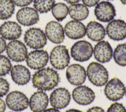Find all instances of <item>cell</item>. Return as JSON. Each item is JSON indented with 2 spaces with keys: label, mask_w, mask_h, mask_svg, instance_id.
<instances>
[{
  "label": "cell",
  "mask_w": 126,
  "mask_h": 112,
  "mask_svg": "<svg viewBox=\"0 0 126 112\" xmlns=\"http://www.w3.org/2000/svg\"><path fill=\"white\" fill-rule=\"evenodd\" d=\"M18 22L24 26H31L37 23L39 20L37 11L34 8L25 7L20 9L16 13Z\"/></svg>",
  "instance_id": "obj_16"
},
{
  "label": "cell",
  "mask_w": 126,
  "mask_h": 112,
  "mask_svg": "<svg viewBox=\"0 0 126 112\" xmlns=\"http://www.w3.org/2000/svg\"><path fill=\"white\" fill-rule=\"evenodd\" d=\"M43 112H61L59 110L56 108H49L45 110Z\"/></svg>",
  "instance_id": "obj_36"
},
{
  "label": "cell",
  "mask_w": 126,
  "mask_h": 112,
  "mask_svg": "<svg viewBox=\"0 0 126 112\" xmlns=\"http://www.w3.org/2000/svg\"><path fill=\"white\" fill-rule=\"evenodd\" d=\"M9 88V84L7 81L2 78H0V97L6 95Z\"/></svg>",
  "instance_id": "obj_29"
},
{
  "label": "cell",
  "mask_w": 126,
  "mask_h": 112,
  "mask_svg": "<svg viewBox=\"0 0 126 112\" xmlns=\"http://www.w3.org/2000/svg\"><path fill=\"white\" fill-rule=\"evenodd\" d=\"M64 31L66 35L72 39H78L84 37L86 35V27L80 21L72 20L65 25Z\"/></svg>",
  "instance_id": "obj_19"
},
{
  "label": "cell",
  "mask_w": 126,
  "mask_h": 112,
  "mask_svg": "<svg viewBox=\"0 0 126 112\" xmlns=\"http://www.w3.org/2000/svg\"><path fill=\"white\" fill-rule=\"evenodd\" d=\"M59 81V75L57 72L50 67L39 69L32 77L33 87L40 90L52 89L58 85Z\"/></svg>",
  "instance_id": "obj_1"
},
{
  "label": "cell",
  "mask_w": 126,
  "mask_h": 112,
  "mask_svg": "<svg viewBox=\"0 0 126 112\" xmlns=\"http://www.w3.org/2000/svg\"><path fill=\"white\" fill-rule=\"evenodd\" d=\"M94 15L96 18L102 22H108L112 20L116 15L114 5L109 1H102L95 7Z\"/></svg>",
  "instance_id": "obj_11"
},
{
  "label": "cell",
  "mask_w": 126,
  "mask_h": 112,
  "mask_svg": "<svg viewBox=\"0 0 126 112\" xmlns=\"http://www.w3.org/2000/svg\"><path fill=\"white\" fill-rule=\"evenodd\" d=\"M49 102L46 93L43 91L34 92L29 100L30 108L33 112H42L47 108Z\"/></svg>",
  "instance_id": "obj_20"
},
{
  "label": "cell",
  "mask_w": 126,
  "mask_h": 112,
  "mask_svg": "<svg viewBox=\"0 0 126 112\" xmlns=\"http://www.w3.org/2000/svg\"></svg>",
  "instance_id": "obj_41"
},
{
  "label": "cell",
  "mask_w": 126,
  "mask_h": 112,
  "mask_svg": "<svg viewBox=\"0 0 126 112\" xmlns=\"http://www.w3.org/2000/svg\"><path fill=\"white\" fill-rule=\"evenodd\" d=\"M70 99V93L67 89L59 87L55 89L50 94V103L54 108L62 109L69 104Z\"/></svg>",
  "instance_id": "obj_12"
},
{
  "label": "cell",
  "mask_w": 126,
  "mask_h": 112,
  "mask_svg": "<svg viewBox=\"0 0 126 112\" xmlns=\"http://www.w3.org/2000/svg\"><path fill=\"white\" fill-rule=\"evenodd\" d=\"M24 41L30 48L38 49L44 47L47 43L45 33L39 28H31L24 34Z\"/></svg>",
  "instance_id": "obj_4"
},
{
  "label": "cell",
  "mask_w": 126,
  "mask_h": 112,
  "mask_svg": "<svg viewBox=\"0 0 126 112\" xmlns=\"http://www.w3.org/2000/svg\"><path fill=\"white\" fill-rule=\"evenodd\" d=\"M49 55L44 50H35L31 52L27 56L26 63L31 69L37 70L44 67L48 63Z\"/></svg>",
  "instance_id": "obj_9"
},
{
  "label": "cell",
  "mask_w": 126,
  "mask_h": 112,
  "mask_svg": "<svg viewBox=\"0 0 126 112\" xmlns=\"http://www.w3.org/2000/svg\"><path fill=\"white\" fill-rule=\"evenodd\" d=\"M55 2V0H34L33 6L37 11L44 13L52 9Z\"/></svg>",
  "instance_id": "obj_27"
},
{
  "label": "cell",
  "mask_w": 126,
  "mask_h": 112,
  "mask_svg": "<svg viewBox=\"0 0 126 112\" xmlns=\"http://www.w3.org/2000/svg\"><path fill=\"white\" fill-rule=\"evenodd\" d=\"M6 106L4 101L0 98V112H4L5 110Z\"/></svg>",
  "instance_id": "obj_35"
},
{
  "label": "cell",
  "mask_w": 126,
  "mask_h": 112,
  "mask_svg": "<svg viewBox=\"0 0 126 112\" xmlns=\"http://www.w3.org/2000/svg\"><path fill=\"white\" fill-rule=\"evenodd\" d=\"M93 53L95 59L99 62L109 61L113 56V50L109 43L106 40L99 41L94 46Z\"/></svg>",
  "instance_id": "obj_17"
},
{
  "label": "cell",
  "mask_w": 126,
  "mask_h": 112,
  "mask_svg": "<svg viewBox=\"0 0 126 112\" xmlns=\"http://www.w3.org/2000/svg\"><path fill=\"white\" fill-rule=\"evenodd\" d=\"M6 48V44L4 39L0 36V54L3 53Z\"/></svg>",
  "instance_id": "obj_33"
},
{
  "label": "cell",
  "mask_w": 126,
  "mask_h": 112,
  "mask_svg": "<svg viewBox=\"0 0 126 112\" xmlns=\"http://www.w3.org/2000/svg\"><path fill=\"white\" fill-rule=\"evenodd\" d=\"M0 34L5 39L16 40L22 34V28L20 25L15 22H5L0 27Z\"/></svg>",
  "instance_id": "obj_18"
},
{
  "label": "cell",
  "mask_w": 126,
  "mask_h": 112,
  "mask_svg": "<svg viewBox=\"0 0 126 112\" xmlns=\"http://www.w3.org/2000/svg\"><path fill=\"white\" fill-rule=\"evenodd\" d=\"M86 74L89 81L96 86L104 85L108 80V73L106 69L96 62H92L89 64Z\"/></svg>",
  "instance_id": "obj_2"
},
{
  "label": "cell",
  "mask_w": 126,
  "mask_h": 112,
  "mask_svg": "<svg viewBox=\"0 0 126 112\" xmlns=\"http://www.w3.org/2000/svg\"><path fill=\"white\" fill-rule=\"evenodd\" d=\"M125 93H126V88H125Z\"/></svg>",
  "instance_id": "obj_40"
},
{
  "label": "cell",
  "mask_w": 126,
  "mask_h": 112,
  "mask_svg": "<svg viewBox=\"0 0 126 112\" xmlns=\"http://www.w3.org/2000/svg\"><path fill=\"white\" fill-rule=\"evenodd\" d=\"M5 100L8 107L16 112L26 109L29 105L28 97L25 94L19 91H13L9 93Z\"/></svg>",
  "instance_id": "obj_7"
},
{
  "label": "cell",
  "mask_w": 126,
  "mask_h": 112,
  "mask_svg": "<svg viewBox=\"0 0 126 112\" xmlns=\"http://www.w3.org/2000/svg\"><path fill=\"white\" fill-rule=\"evenodd\" d=\"M11 69V63L8 57L3 55H0V76L8 74Z\"/></svg>",
  "instance_id": "obj_28"
},
{
  "label": "cell",
  "mask_w": 126,
  "mask_h": 112,
  "mask_svg": "<svg viewBox=\"0 0 126 112\" xmlns=\"http://www.w3.org/2000/svg\"><path fill=\"white\" fill-rule=\"evenodd\" d=\"M106 112H126V110L122 103L116 102L110 105Z\"/></svg>",
  "instance_id": "obj_30"
},
{
  "label": "cell",
  "mask_w": 126,
  "mask_h": 112,
  "mask_svg": "<svg viewBox=\"0 0 126 112\" xmlns=\"http://www.w3.org/2000/svg\"><path fill=\"white\" fill-rule=\"evenodd\" d=\"M115 62L120 66H126V44H118L113 53Z\"/></svg>",
  "instance_id": "obj_25"
},
{
  "label": "cell",
  "mask_w": 126,
  "mask_h": 112,
  "mask_svg": "<svg viewBox=\"0 0 126 112\" xmlns=\"http://www.w3.org/2000/svg\"></svg>",
  "instance_id": "obj_42"
},
{
  "label": "cell",
  "mask_w": 126,
  "mask_h": 112,
  "mask_svg": "<svg viewBox=\"0 0 126 112\" xmlns=\"http://www.w3.org/2000/svg\"><path fill=\"white\" fill-rule=\"evenodd\" d=\"M121 2L125 5H126V0H120Z\"/></svg>",
  "instance_id": "obj_39"
},
{
  "label": "cell",
  "mask_w": 126,
  "mask_h": 112,
  "mask_svg": "<svg viewBox=\"0 0 126 112\" xmlns=\"http://www.w3.org/2000/svg\"><path fill=\"white\" fill-rule=\"evenodd\" d=\"M13 3L16 6L24 7L30 4L33 0H12Z\"/></svg>",
  "instance_id": "obj_31"
},
{
  "label": "cell",
  "mask_w": 126,
  "mask_h": 112,
  "mask_svg": "<svg viewBox=\"0 0 126 112\" xmlns=\"http://www.w3.org/2000/svg\"><path fill=\"white\" fill-rule=\"evenodd\" d=\"M10 74L13 81L18 85L26 84L31 79L29 70L26 66L20 64L13 66L11 69Z\"/></svg>",
  "instance_id": "obj_21"
},
{
  "label": "cell",
  "mask_w": 126,
  "mask_h": 112,
  "mask_svg": "<svg viewBox=\"0 0 126 112\" xmlns=\"http://www.w3.org/2000/svg\"><path fill=\"white\" fill-rule=\"evenodd\" d=\"M83 3L85 6L92 7L96 5L99 0H82Z\"/></svg>",
  "instance_id": "obj_32"
},
{
  "label": "cell",
  "mask_w": 126,
  "mask_h": 112,
  "mask_svg": "<svg viewBox=\"0 0 126 112\" xmlns=\"http://www.w3.org/2000/svg\"><path fill=\"white\" fill-rule=\"evenodd\" d=\"M93 48L92 44L85 40L75 42L71 47L70 54L76 61L84 62L88 60L92 56Z\"/></svg>",
  "instance_id": "obj_5"
},
{
  "label": "cell",
  "mask_w": 126,
  "mask_h": 112,
  "mask_svg": "<svg viewBox=\"0 0 126 112\" xmlns=\"http://www.w3.org/2000/svg\"><path fill=\"white\" fill-rule=\"evenodd\" d=\"M52 13L58 21L61 22L66 17L68 13V7L62 2L56 3L52 8Z\"/></svg>",
  "instance_id": "obj_26"
},
{
  "label": "cell",
  "mask_w": 126,
  "mask_h": 112,
  "mask_svg": "<svg viewBox=\"0 0 126 112\" xmlns=\"http://www.w3.org/2000/svg\"><path fill=\"white\" fill-rule=\"evenodd\" d=\"M86 32L88 37L94 41H100L105 36V29L104 27L94 20L87 24Z\"/></svg>",
  "instance_id": "obj_22"
},
{
  "label": "cell",
  "mask_w": 126,
  "mask_h": 112,
  "mask_svg": "<svg viewBox=\"0 0 126 112\" xmlns=\"http://www.w3.org/2000/svg\"><path fill=\"white\" fill-rule=\"evenodd\" d=\"M86 72L84 67L79 64L69 65L66 70V77L67 81L71 84L80 85L85 81Z\"/></svg>",
  "instance_id": "obj_14"
},
{
  "label": "cell",
  "mask_w": 126,
  "mask_h": 112,
  "mask_svg": "<svg viewBox=\"0 0 126 112\" xmlns=\"http://www.w3.org/2000/svg\"><path fill=\"white\" fill-rule=\"evenodd\" d=\"M14 4L12 0H0V19L7 20L13 14Z\"/></svg>",
  "instance_id": "obj_24"
},
{
  "label": "cell",
  "mask_w": 126,
  "mask_h": 112,
  "mask_svg": "<svg viewBox=\"0 0 126 112\" xmlns=\"http://www.w3.org/2000/svg\"><path fill=\"white\" fill-rule=\"evenodd\" d=\"M46 37L52 43L60 44L64 39V31L59 23L52 21L48 23L45 27Z\"/></svg>",
  "instance_id": "obj_15"
},
{
  "label": "cell",
  "mask_w": 126,
  "mask_h": 112,
  "mask_svg": "<svg viewBox=\"0 0 126 112\" xmlns=\"http://www.w3.org/2000/svg\"><path fill=\"white\" fill-rule=\"evenodd\" d=\"M87 112H105L104 110L99 107H93L90 108Z\"/></svg>",
  "instance_id": "obj_34"
},
{
  "label": "cell",
  "mask_w": 126,
  "mask_h": 112,
  "mask_svg": "<svg viewBox=\"0 0 126 112\" xmlns=\"http://www.w3.org/2000/svg\"><path fill=\"white\" fill-rule=\"evenodd\" d=\"M106 31L110 39L122 40L126 37V23L121 19L112 20L107 24Z\"/></svg>",
  "instance_id": "obj_10"
},
{
  "label": "cell",
  "mask_w": 126,
  "mask_h": 112,
  "mask_svg": "<svg viewBox=\"0 0 126 112\" xmlns=\"http://www.w3.org/2000/svg\"><path fill=\"white\" fill-rule=\"evenodd\" d=\"M6 50L9 58L15 62L24 61L28 55L26 45L19 40H14L10 41L6 46Z\"/></svg>",
  "instance_id": "obj_8"
},
{
  "label": "cell",
  "mask_w": 126,
  "mask_h": 112,
  "mask_svg": "<svg viewBox=\"0 0 126 112\" xmlns=\"http://www.w3.org/2000/svg\"><path fill=\"white\" fill-rule=\"evenodd\" d=\"M104 91L109 100L116 101L123 97L125 93V86L121 80L115 77L107 82Z\"/></svg>",
  "instance_id": "obj_6"
},
{
  "label": "cell",
  "mask_w": 126,
  "mask_h": 112,
  "mask_svg": "<svg viewBox=\"0 0 126 112\" xmlns=\"http://www.w3.org/2000/svg\"><path fill=\"white\" fill-rule=\"evenodd\" d=\"M70 61L68 50L64 45L55 46L50 55V61L52 66L56 69L63 70L68 66Z\"/></svg>",
  "instance_id": "obj_3"
},
{
  "label": "cell",
  "mask_w": 126,
  "mask_h": 112,
  "mask_svg": "<svg viewBox=\"0 0 126 112\" xmlns=\"http://www.w3.org/2000/svg\"><path fill=\"white\" fill-rule=\"evenodd\" d=\"M64 0L66 1L67 3L72 4H74L79 2L80 0Z\"/></svg>",
  "instance_id": "obj_37"
},
{
  "label": "cell",
  "mask_w": 126,
  "mask_h": 112,
  "mask_svg": "<svg viewBox=\"0 0 126 112\" xmlns=\"http://www.w3.org/2000/svg\"><path fill=\"white\" fill-rule=\"evenodd\" d=\"M73 100L80 105H88L92 103L95 99L94 91L88 86L79 85L72 91Z\"/></svg>",
  "instance_id": "obj_13"
},
{
  "label": "cell",
  "mask_w": 126,
  "mask_h": 112,
  "mask_svg": "<svg viewBox=\"0 0 126 112\" xmlns=\"http://www.w3.org/2000/svg\"><path fill=\"white\" fill-rule=\"evenodd\" d=\"M68 13L72 19L80 21L85 20L88 17L89 11L85 5L76 3L72 4L69 6Z\"/></svg>",
  "instance_id": "obj_23"
},
{
  "label": "cell",
  "mask_w": 126,
  "mask_h": 112,
  "mask_svg": "<svg viewBox=\"0 0 126 112\" xmlns=\"http://www.w3.org/2000/svg\"><path fill=\"white\" fill-rule=\"evenodd\" d=\"M65 112H83L80 110H79L71 109H69V110L66 111Z\"/></svg>",
  "instance_id": "obj_38"
}]
</instances>
